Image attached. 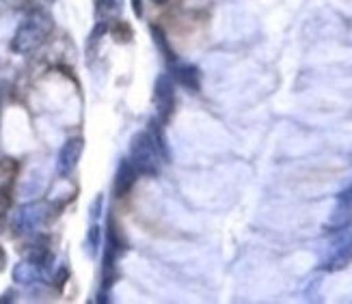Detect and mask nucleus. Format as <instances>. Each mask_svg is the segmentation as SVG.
Wrapping results in <instances>:
<instances>
[{
    "mask_svg": "<svg viewBox=\"0 0 352 304\" xmlns=\"http://www.w3.org/2000/svg\"><path fill=\"white\" fill-rule=\"evenodd\" d=\"M128 154H130V162L134 164V169L139 171V175L143 177H156L160 173V166L164 162V158L160 156V151L151 139L149 130H141L136 132L132 139H130V145H128Z\"/></svg>",
    "mask_w": 352,
    "mask_h": 304,
    "instance_id": "f257e3e1",
    "label": "nucleus"
},
{
    "mask_svg": "<svg viewBox=\"0 0 352 304\" xmlns=\"http://www.w3.org/2000/svg\"><path fill=\"white\" fill-rule=\"evenodd\" d=\"M52 30V18L41 11L30 13V18H26L20 28L15 30V35L11 39V50L15 54H28L35 52L39 45L45 41V37Z\"/></svg>",
    "mask_w": 352,
    "mask_h": 304,
    "instance_id": "f03ea898",
    "label": "nucleus"
},
{
    "mask_svg": "<svg viewBox=\"0 0 352 304\" xmlns=\"http://www.w3.org/2000/svg\"><path fill=\"white\" fill-rule=\"evenodd\" d=\"M151 102H154V108L158 113V119L169 121V117L175 110V84L173 78L166 73H160L156 82H154V93H151Z\"/></svg>",
    "mask_w": 352,
    "mask_h": 304,
    "instance_id": "7ed1b4c3",
    "label": "nucleus"
},
{
    "mask_svg": "<svg viewBox=\"0 0 352 304\" xmlns=\"http://www.w3.org/2000/svg\"><path fill=\"white\" fill-rule=\"evenodd\" d=\"M85 151V139L82 136H72L63 143V147L58 149L56 156V175L58 177H69L76 169H78L80 158Z\"/></svg>",
    "mask_w": 352,
    "mask_h": 304,
    "instance_id": "20e7f679",
    "label": "nucleus"
},
{
    "mask_svg": "<svg viewBox=\"0 0 352 304\" xmlns=\"http://www.w3.org/2000/svg\"><path fill=\"white\" fill-rule=\"evenodd\" d=\"M352 261V231H342L333 242L329 259L324 261V270L335 272L342 270Z\"/></svg>",
    "mask_w": 352,
    "mask_h": 304,
    "instance_id": "39448f33",
    "label": "nucleus"
},
{
    "mask_svg": "<svg viewBox=\"0 0 352 304\" xmlns=\"http://www.w3.org/2000/svg\"><path fill=\"white\" fill-rule=\"evenodd\" d=\"M139 177L141 175L134 169V164L128 158H121L117 171H115V179H113V194L117 196V199H124V196H128L132 192Z\"/></svg>",
    "mask_w": 352,
    "mask_h": 304,
    "instance_id": "423d86ee",
    "label": "nucleus"
},
{
    "mask_svg": "<svg viewBox=\"0 0 352 304\" xmlns=\"http://www.w3.org/2000/svg\"><path fill=\"white\" fill-rule=\"evenodd\" d=\"M171 67V75L177 84H182L184 89H188L190 93H197L199 89H201V71H199L195 65H188V63H179L175 58L173 63H169Z\"/></svg>",
    "mask_w": 352,
    "mask_h": 304,
    "instance_id": "0eeeda50",
    "label": "nucleus"
},
{
    "mask_svg": "<svg viewBox=\"0 0 352 304\" xmlns=\"http://www.w3.org/2000/svg\"><path fill=\"white\" fill-rule=\"evenodd\" d=\"M45 211H43V203H33V205H24L18 216H15V229L18 233H28L37 229V226L43 222Z\"/></svg>",
    "mask_w": 352,
    "mask_h": 304,
    "instance_id": "6e6552de",
    "label": "nucleus"
},
{
    "mask_svg": "<svg viewBox=\"0 0 352 304\" xmlns=\"http://www.w3.org/2000/svg\"><path fill=\"white\" fill-rule=\"evenodd\" d=\"M41 279V268L33 261H20L13 268V281L18 285H33Z\"/></svg>",
    "mask_w": 352,
    "mask_h": 304,
    "instance_id": "1a4fd4ad",
    "label": "nucleus"
},
{
    "mask_svg": "<svg viewBox=\"0 0 352 304\" xmlns=\"http://www.w3.org/2000/svg\"><path fill=\"white\" fill-rule=\"evenodd\" d=\"M18 171H20V164L13 158L0 160V194H11V188L15 184Z\"/></svg>",
    "mask_w": 352,
    "mask_h": 304,
    "instance_id": "9d476101",
    "label": "nucleus"
},
{
    "mask_svg": "<svg viewBox=\"0 0 352 304\" xmlns=\"http://www.w3.org/2000/svg\"><path fill=\"white\" fill-rule=\"evenodd\" d=\"M85 246H87V255L91 257V259H98V253L102 248V226L96 220L89 224Z\"/></svg>",
    "mask_w": 352,
    "mask_h": 304,
    "instance_id": "9b49d317",
    "label": "nucleus"
},
{
    "mask_svg": "<svg viewBox=\"0 0 352 304\" xmlns=\"http://www.w3.org/2000/svg\"><path fill=\"white\" fill-rule=\"evenodd\" d=\"M109 33L113 35V39L117 41V43H130L132 41V37H134V30L130 28V24L128 22H124V20H113L111 24H109Z\"/></svg>",
    "mask_w": 352,
    "mask_h": 304,
    "instance_id": "f8f14e48",
    "label": "nucleus"
},
{
    "mask_svg": "<svg viewBox=\"0 0 352 304\" xmlns=\"http://www.w3.org/2000/svg\"><path fill=\"white\" fill-rule=\"evenodd\" d=\"M151 35H154V43H156V48H158V50L164 54L166 63H173V60H175V54H173V50L169 48V41L164 39L162 30H160L158 26H151Z\"/></svg>",
    "mask_w": 352,
    "mask_h": 304,
    "instance_id": "ddd939ff",
    "label": "nucleus"
},
{
    "mask_svg": "<svg viewBox=\"0 0 352 304\" xmlns=\"http://www.w3.org/2000/svg\"><path fill=\"white\" fill-rule=\"evenodd\" d=\"M102 207H104V196H102V194H98L96 199H94V203H91V207H89V216H91V222L98 220V218L102 216Z\"/></svg>",
    "mask_w": 352,
    "mask_h": 304,
    "instance_id": "4468645a",
    "label": "nucleus"
},
{
    "mask_svg": "<svg viewBox=\"0 0 352 304\" xmlns=\"http://www.w3.org/2000/svg\"><path fill=\"white\" fill-rule=\"evenodd\" d=\"M130 3H132V11H134L136 18H143V13H145V9H143V0H130Z\"/></svg>",
    "mask_w": 352,
    "mask_h": 304,
    "instance_id": "2eb2a0df",
    "label": "nucleus"
},
{
    "mask_svg": "<svg viewBox=\"0 0 352 304\" xmlns=\"http://www.w3.org/2000/svg\"><path fill=\"white\" fill-rule=\"evenodd\" d=\"M67 277H69L67 268H60V270H58V274L54 277V283H56L58 287H63V285H65V279H67Z\"/></svg>",
    "mask_w": 352,
    "mask_h": 304,
    "instance_id": "dca6fc26",
    "label": "nucleus"
},
{
    "mask_svg": "<svg viewBox=\"0 0 352 304\" xmlns=\"http://www.w3.org/2000/svg\"><path fill=\"white\" fill-rule=\"evenodd\" d=\"M5 268H7V250L0 244V270H5Z\"/></svg>",
    "mask_w": 352,
    "mask_h": 304,
    "instance_id": "f3484780",
    "label": "nucleus"
},
{
    "mask_svg": "<svg viewBox=\"0 0 352 304\" xmlns=\"http://www.w3.org/2000/svg\"><path fill=\"white\" fill-rule=\"evenodd\" d=\"M15 292H7V294H3V296H0V304H3V302H13L15 298Z\"/></svg>",
    "mask_w": 352,
    "mask_h": 304,
    "instance_id": "a211bd4d",
    "label": "nucleus"
},
{
    "mask_svg": "<svg viewBox=\"0 0 352 304\" xmlns=\"http://www.w3.org/2000/svg\"><path fill=\"white\" fill-rule=\"evenodd\" d=\"M151 3H154V5H164L166 0H151Z\"/></svg>",
    "mask_w": 352,
    "mask_h": 304,
    "instance_id": "6ab92c4d",
    "label": "nucleus"
},
{
    "mask_svg": "<svg viewBox=\"0 0 352 304\" xmlns=\"http://www.w3.org/2000/svg\"><path fill=\"white\" fill-rule=\"evenodd\" d=\"M43 3H45V5H54V3H56V0H43Z\"/></svg>",
    "mask_w": 352,
    "mask_h": 304,
    "instance_id": "aec40b11",
    "label": "nucleus"
}]
</instances>
